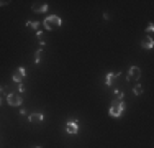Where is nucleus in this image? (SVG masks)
Returning a JSON list of instances; mask_svg holds the SVG:
<instances>
[{
  "label": "nucleus",
  "instance_id": "f257e3e1",
  "mask_svg": "<svg viewBox=\"0 0 154 148\" xmlns=\"http://www.w3.org/2000/svg\"><path fill=\"white\" fill-rule=\"evenodd\" d=\"M123 110H125V102L123 100H120V99H115L113 102H111V105H110V115L111 117H120L121 114H123Z\"/></svg>",
  "mask_w": 154,
  "mask_h": 148
},
{
  "label": "nucleus",
  "instance_id": "f03ea898",
  "mask_svg": "<svg viewBox=\"0 0 154 148\" xmlns=\"http://www.w3.org/2000/svg\"><path fill=\"white\" fill-rule=\"evenodd\" d=\"M62 25V20L59 18L58 15H49L44 18V26H46V30H56V28H59Z\"/></svg>",
  "mask_w": 154,
  "mask_h": 148
},
{
  "label": "nucleus",
  "instance_id": "7ed1b4c3",
  "mask_svg": "<svg viewBox=\"0 0 154 148\" xmlns=\"http://www.w3.org/2000/svg\"><path fill=\"white\" fill-rule=\"evenodd\" d=\"M25 77H26V69H25V68H23V66H20V68H18V69H16V71H15V72H13V76H12V79H13V81H15V82H20V84H22V81H23V79H25Z\"/></svg>",
  "mask_w": 154,
  "mask_h": 148
},
{
  "label": "nucleus",
  "instance_id": "20e7f679",
  "mask_svg": "<svg viewBox=\"0 0 154 148\" xmlns=\"http://www.w3.org/2000/svg\"><path fill=\"white\" fill-rule=\"evenodd\" d=\"M7 102H8V105L16 107V105H22L23 99H22V96H18V94H8V96H7Z\"/></svg>",
  "mask_w": 154,
  "mask_h": 148
},
{
  "label": "nucleus",
  "instance_id": "39448f33",
  "mask_svg": "<svg viewBox=\"0 0 154 148\" xmlns=\"http://www.w3.org/2000/svg\"><path fill=\"white\" fill-rule=\"evenodd\" d=\"M141 77V69L138 66H131L128 71V81H138Z\"/></svg>",
  "mask_w": 154,
  "mask_h": 148
},
{
  "label": "nucleus",
  "instance_id": "423d86ee",
  "mask_svg": "<svg viewBox=\"0 0 154 148\" xmlns=\"http://www.w3.org/2000/svg\"><path fill=\"white\" fill-rule=\"evenodd\" d=\"M66 132H67L69 135H76V133L79 132V123L76 120H69L66 123Z\"/></svg>",
  "mask_w": 154,
  "mask_h": 148
},
{
  "label": "nucleus",
  "instance_id": "0eeeda50",
  "mask_svg": "<svg viewBox=\"0 0 154 148\" xmlns=\"http://www.w3.org/2000/svg\"><path fill=\"white\" fill-rule=\"evenodd\" d=\"M31 10L33 12H36V13H44V12H48V3H44V2H34L33 5H31Z\"/></svg>",
  "mask_w": 154,
  "mask_h": 148
},
{
  "label": "nucleus",
  "instance_id": "6e6552de",
  "mask_svg": "<svg viewBox=\"0 0 154 148\" xmlns=\"http://www.w3.org/2000/svg\"><path fill=\"white\" fill-rule=\"evenodd\" d=\"M153 46H154L153 36H148V38H144V40L141 41V48H144V49H151Z\"/></svg>",
  "mask_w": 154,
  "mask_h": 148
},
{
  "label": "nucleus",
  "instance_id": "1a4fd4ad",
  "mask_svg": "<svg viewBox=\"0 0 154 148\" xmlns=\"http://www.w3.org/2000/svg\"><path fill=\"white\" fill-rule=\"evenodd\" d=\"M118 76H120V72H118V74L117 72H108L107 77H105V84H107V86H111V82H113Z\"/></svg>",
  "mask_w": 154,
  "mask_h": 148
},
{
  "label": "nucleus",
  "instance_id": "9d476101",
  "mask_svg": "<svg viewBox=\"0 0 154 148\" xmlns=\"http://www.w3.org/2000/svg\"><path fill=\"white\" fill-rule=\"evenodd\" d=\"M43 119H44V115L43 114H31L30 115V122L31 123H40V122H43Z\"/></svg>",
  "mask_w": 154,
  "mask_h": 148
},
{
  "label": "nucleus",
  "instance_id": "9b49d317",
  "mask_svg": "<svg viewBox=\"0 0 154 148\" xmlns=\"http://www.w3.org/2000/svg\"><path fill=\"white\" fill-rule=\"evenodd\" d=\"M26 26L33 28V30H36V31H40V23H38V22H26Z\"/></svg>",
  "mask_w": 154,
  "mask_h": 148
},
{
  "label": "nucleus",
  "instance_id": "f8f14e48",
  "mask_svg": "<svg viewBox=\"0 0 154 148\" xmlns=\"http://www.w3.org/2000/svg\"><path fill=\"white\" fill-rule=\"evenodd\" d=\"M41 56H43V51H41V49H38V51L34 53V63H40L41 61Z\"/></svg>",
  "mask_w": 154,
  "mask_h": 148
},
{
  "label": "nucleus",
  "instance_id": "ddd939ff",
  "mask_svg": "<svg viewBox=\"0 0 154 148\" xmlns=\"http://www.w3.org/2000/svg\"><path fill=\"white\" fill-rule=\"evenodd\" d=\"M135 94H136V96H141V94H143V87L141 86H136L135 87Z\"/></svg>",
  "mask_w": 154,
  "mask_h": 148
},
{
  "label": "nucleus",
  "instance_id": "4468645a",
  "mask_svg": "<svg viewBox=\"0 0 154 148\" xmlns=\"http://www.w3.org/2000/svg\"><path fill=\"white\" fill-rule=\"evenodd\" d=\"M115 96H117V99L123 100V92H121V91H115Z\"/></svg>",
  "mask_w": 154,
  "mask_h": 148
},
{
  "label": "nucleus",
  "instance_id": "2eb2a0df",
  "mask_svg": "<svg viewBox=\"0 0 154 148\" xmlns=\"http://www.w3.org/2000/svg\"><path fill=\"white\" fill-rule=\"evenodd\" d=\"M153 31H154V25H153V23H149V25H148V33L151 35Z\"/></svg>",
  "mask_w": 154,
  "mask_h": 148
},
{
  "label": "nucleus",
  "instance_id": "dca6fc26",
  "mask_svg": "<svg viewBox=\"0 0 154 148\" xmlns=\"http://www.w3.org/2000/svg\"><path fill=\"white\" fill-rule=\"evenodd\" d=\"M18 91H20V92H23V91H25V86H23V84H18Z\"/></svg>",
  "mask_w": 154,
  "mask_h": 148
},
{
  "label": "nucleus",
  "instance_id": "f3484780",
  "mask_svg": "<svg viewBox=\"0 0 154 148\" xmlns=\"http://www.w3.org/2000/svg\"><path fill=\"white\" fill-rule=\"evenodd\" d=\"M10 2H2V0H0V7H5V5H8Z\"/></svg>",
  "mask_w": 154,
  "mask_h": 148
},
{
  "label": "nucleus",
  "instance_id": "a211bd4d",
  "mask_svg": "<svg viewBox=\"0 0 154 148\" xmlns=\"http://www.w3.org/2000/svg\"><path fill=\"white\" fill-rule=\"evenodd\" d=\"M0 104H2V99H0Z\"/></svg>",
  "mask_w": 154,
  "mask_h": 148
},
{
  "label": "nucleus",
  "instance_id": "6ab92c4d",
  "mask_svg": "<svg viewBox=\"0 0 154 148\" xmlns=\"http://www.w3.org/2000/svg\"><path fill=\"white\" fill-rule=\"evenodd\" d=\"M38 148H41V146H38Z\"/></svg>",
  "mask_w": 154,
  "mask_h": 148
}]
</instances>
